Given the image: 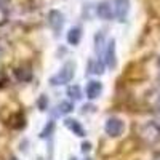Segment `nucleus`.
I'll return each mask as SVG.
<instances>
[{
  "instance_id": "nucleus-1",
  "label": "nucleus",
  "mask_w": 160,
  "mask_h": 160,
  "mask_svg": "<svg viewBox=\"0 0 160 160\" xmlns=\"http://www.w3.org/2000/svg\"><path fill=\"white\" fill-rule=\"evenodd\" d=\"M139 138L144 144H155L160 141V128L154 122L144 123L139 128Z\"/></svg>"
},
{
  "instance_id": "nucleus-2",
  "label": "nucleus",
  "mask_w": 160,
  "mask_h": 160,
  "mask_svg": "<svg viewBox=\"0 0 160 160\" xmlns=\"http://www.w3.org/2000/svg\"><path fill=\"white\" fill-rule=\"evenodd\" d=\"M74 74H75V64L72 61H68L56 75H53L50 78V83L51 85H66L72 80Z\"/></svg>"
},
{
  "instance_id": "nucleus-3",
  "label": "nucleus",
  "mask_w": 160,
  "mask_h": 160,
  "mask_svg": "<svg viewBox=\"0 0 160 160\" xmlns=\"http://www.w3.org/2000/svg\"><path fill=\"white\" fill-rule=\"evenodd\" d=\"M104 130H106V133H108L109 136L117 138V136H120V135L123 133L125 123H123L120 118H117V117H111V118H108V122H106Z\"/></svg>"
},
{
  "instance_id": "nucleus-4",
  "label": "nucleus",
  "mask_w": 160,
  "mask_h": 160,
  "mask_svg": "<svg viewBox=\"0 0 160 160\" xmlns=\"http://www.w3.org/2000/svg\"><path fill=\"white\" fill-rule=\"evenodd\" d=\"M102 56H104V61H102V62L108 66L109 69H114L115 64H117V58H115V40H114V38L109 40L108 47L104 48Z\"/></svg>"
},
{
  "instance_id": "nucleus-5",
  "label": "nucleus",
  "mask_w": 160,
  "mask_h": 160,
  "mask_svg": "<svg viewBox=\"0 0 160 160\" xmlns=\"http://www.w3.org/2000/svg\"><path fill=\"white\" fill-rule=\"evenodd\" d=\"M48 22L51 26V29L55 31L56 34H59L61 29H62V26H64V16H62V13L59 10H51L48 13Z\"/></svg>"
},
{
  "instance_id": "nucleus-6",
  "label": "nucleus",
  "mask_w": 160,
  "mask_h": 160,
  "mask_svg": "<svg viewBox=\"0 0 160 160\" xmlns=\"http://www.w3.org/2000/svg\"><path fill=\"white\" fill-rule=\"evenodd\" d=\"M130 10V2L128 0H114V16L118 21H125Z\"/></svg>"
},
{
  "instance_id": "nucleus-7",
  "label": "nucleus",
  "mask_w": 160,
  "mask_h": 160,
  "mask_svg": "<svg viewBox=\"0 0 160 160\" xmlns=\"http://www.w3.org/2000/svg\"><path fill=\"white\" fill-rule=\"evenodd\" d=\"M96 13L101 19H106V21H111L114 19V7L109 3V2H101L96 8Z\"/></svg>"
},
{
  "instance_id": "nucleus-8",
  "label": "nucleus",
  "mask_w": 160,
  "mask_h": 160,
  "mask_svg": "<svg viewBox=\"0 0 160 160\" xmlns=\"http://www.w3.org/2000/svg\"><path fill=\"white\" fill-rule=\"evenodd\" d=\"M101 91H102V83L99 82V80H90L88 85H87V96H88V99L99 98Z\"/></svg>"
},
{
  "instance_id": "nucleus-9",
  "label": "nucleus",
  "mask_w": 160,
  "mask_h": 160,
  "mask_svg": "<svg viewBox=\"0 0 160 160\" xmlns=\"http://www.w3.org/2000/svg\"><path fill=\"white\" fill-rule=\"evenodd\" d=\"M64 127L66 128H69L75 136H80V138H83L87 133H85V128L80 125L77 120H74V118H66V122H64Z\"/></svg>"
},
{
  "instance_id": "nucleus-10",
  "label": "nucleus",
  "mask_w": 160,
  "mask_h": 160,
  "mask_svg": "<svg viewBox=\"0 0 160 160\" xmlns=\"http://www.w3.org/2000/svg\"><path fill=\"white\" fill-rule=\"evenodd\" d=\"M68 43L69 45H72V47H75V45H78V42H80V38H82V28H78V26H75V28H72L69 32H68Z\"/></svg>"
},
{
  "instance_id": "nucleus-11",
  "label": "nucleus",
  "mask_w": 160,
  "mask_h": 160,
  "mask_svg": "<svg viewBox=\"0 0 160 160\" xmlns=\"http://www.w3.org/2000/svg\"><path fill=\"white\" fill-rule=\"evenodd\" d=\"M104 72V62L101 59L90 61L88 62V74H102Z\"/></svg>"
},
{
  "instance_id": "nucleus-12",
  "label": "nucleus",
  "mask_w": 160,
  "mask_h": 160,
  "mask_svg": "<svg viewBox=\"0 0 160 160\" xmlns=\"http://www.w3.org/2000/svg\"><path fill=\"white\" fill-rule=\"evenodd\" d=\"M95 50L99 56H102V53H104V34L102 32L96 34L95 37Z\"/></svg>"
},
{
  "instance_id": "nucleus-13",
  "label": "nucleus",
  "mask_w": 160,
  "mask_h": 160,
  "mask_svg": "<svg viewBox=\"0 0 160 160\" xmlns=\"http://www.w3.org/2000/svg\"><path fill=\"white\" fill-rule=\"evenodd\" d=\"M68 96H71L72 99H80L82 98V90L78 85H71L68 87Z\"/></svg>"
},
{
  "instance_id": "nucleus-14",
  "label": "nucleus",
  "mask_w": 160,
  "mask_h": 160,
  "mask_svg": "<svg viewBox=\"0 0 160 160\" xmlns=\"http://www.w3.org/2000/svg\"><path fill=\"white\" fill-rule=\"evenodd\" d=\"M74 111V104L69 102V101H62L59 106H58V114H69Z\"/></svg>"
},
{
  "instance_id": "nucleus-15",
  "label": "nucleus",
  "mask_w": 160,
  "mask_h": 160,
  "mask_svg": "<svg viewBox=\"0 0 160 160\" xmlns=\"http://www.w3.org/2000/svg\"><path fill=\"white\" fill-rule=\"evenodd\" d=\"M16 77H18V80H21V82H26V80H29L32 77V74H31L29 69H18Z\"/></svg>"
},
{
  "instance_id": "nucleus-16",
  "label": "nucleus",
  "mask_w": 160,
  "mask_h": 160,
  "mask_svg": "<svg viewBox=\"0 0 160 160\" xmlns=\"http://www.w3.org/2000/svg\"><path fill=\"white\" fill-rule=\"evenodd\" d=\"M7 7H5V0H0V24H3L7 21Z\"/></svg>"
},
{
  "instance_id": "nucleus-17",
  "label": "nucleus",
  "mask_w": 160,
  "mask_h": 160,
  "mask_svg": "<svg viewBox=\"0 0 160 160\" xmlns=\"http://www.w3.org/2000/svg\"><path fill=\"white\" fill-rule=\"evenodd\" d=\"M47 104H48V99H47L45 95H42V96H40V99H38V109L40 111H45L47 109Z\"/></svg>"
},
{
  "instance_id": "nucleus-18",
  "label": "nucleus",
  "mask_w": 160,
  "mask_h": 160,
  "mask_svg": "<svg viewBox=\"0 0 160 160\" xmlns=\"http://www.w3.org/2000/svg\"><path fill=\"white\" fill-rule=\"evenodd\" d=\"M152 122H154V123H155V125L160 128V111H157V112H155V117H154V120H152Z\"/></svg>"
},
{
  "instance_id": "nucleus-19",
  "label": "nucleus",
  "mask_w": 160,
  "mask_h": 160,
  "mask_svg": "<svg viewBox=\"0 0 160 160\" xmlns=\"http://www.w3.org/2000/svg\"><path fill=\"white\" fill-rule=\"evenodd\" d=\"M154 106H155V109L157 111H160V93L155 96V99H154Z\"/></svg>"
},
{
  "instance_id": "nucleus-20",
  "label": "nucleus",
  "mask_w": 160,
  "mask_h": 160,
  "mask_svg": "<svg viewBox=\"0 0 160 160\" xmlns=\"http://www.w3.org/2000/svg\"><path fill=\"white\" fill-rule=\"evenodd\" d=\"M90 148H91V144H90V142H83L82 151H83V152H88V151H90Z\"/></svg>"
},
{
  "instance_id": "nucleus-21",
  "label": "nucleus",
  "mask_w": 160,
  "mask_h": 160,
  "mask_svg": "<svg viewBox=\"0 0 160 160\" xmlns=\"http://www.w3.org/2000/svg\"><path fill=\"white\" fill-rule=\"evenodd\" d=\"M158 66H160V58H158Z\"/></svg>"
},
{
  "instance_id": "nucleus-22",
  "label": "nucleus",
  "mask_w": 160,
  "mask_h": 160,
  "mask_svg": "<svg viewBox=\"0 0 160 160\" xmlns=\"http://www.w3.org/2000/svg\"><path fill=\"white\" fill-rule=\"evenodd\" d=\"M11 160H18V158H11Z\"/></svg>"
},
{
  "instance_id": "nucleus-23",
  "label": "nucleus",
  "mask_w": 160,
  "mask_h": 160,
  "mask_svg": "<svg viewBox=\"0 0 160 160\" xmlns=\"http://www.w3.org/2000/svg\"><path fill=\"white\" fill-rule=\"evenodd\" d=\"M157 160H160V157H158V158H157Z\"/></svg>"
}]
</instances>
